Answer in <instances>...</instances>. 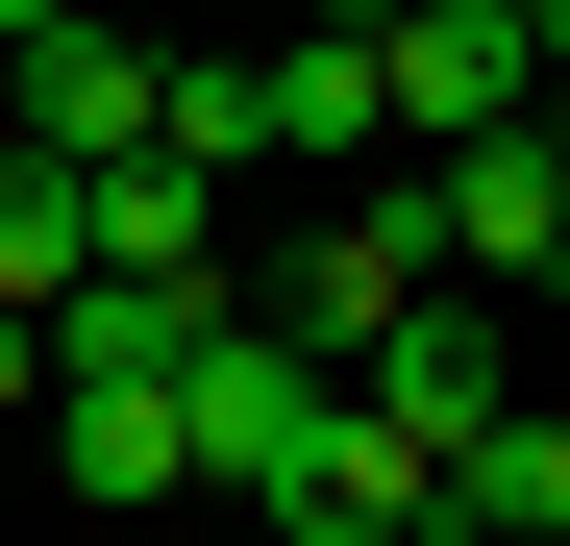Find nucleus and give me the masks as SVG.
Returning a JSON list of instances; mask_svg holds the SVG:
<instances>
[{
    "instance_id": "f03ea898",
    "label": "nucleus",
    "mask_w": 570,
    "mask_h": 546,
    "mask_svg": "<svg viewBox=\"0 0 570 546\" xmlns=\"http://www.w3.org/2000/svg\"><path fill=\"white\" fill-rule=\"evenodd\" d=\"M372 100H397L422 149H471V125L546 100V50H521V0H372Z\"/></svg>"
},
{
    "instance_id": "7ed1b4c3",
    "label": "nucleus",
    "mask_w": 570,
    "mask_h": 546,
    "mask_svg": "<svg viewBox=\"0 0 570 546\" xmlns=\"http://www.w3.org/2000/svg\"><path fill=\"white\" fill-rule=\"evenodd\" d=\"M497 398H521V373H497V323H471V299H397V323L347 348V422L397 447V472H446V447L497 422Z\"/></svg>"
},
{
    "instance_id": "423d86ee",
    "label": "nucleus",
    "mask_w": 570,
    "mask_h": 546,
    "mask_svg": "<svg viewBox=\"0 0 570 546\" xmlns=\"http://www.w3.org/2000/svg\"><path fill=\"white\" fill-rule=\"evenodd\" d=\"M397 299H446V224H422V174H397V199H347V224L298 248V299H273V323H298L323 373H347V348L397 323Z\"/></svg>"
},
{
    "instance_id": "f8f14e48",
    "label": "nucleus",
    "mask_w": 570,
    "mask_h": 546,
    "mask_svg": "<svg viewBox=\"0 0 570 546\" xmlns=\"http://www.w3.org/2000/svg\"><path fill=\"white\" fill-rule=\"evenodd\" d=\"M521 50H546V75H570V0H521Z\"/></svg>"
},
{
    "instance_id": "0eeeda50",
    "label": "nucleus",
    "mask_w": 570,
    "mask_h": 546,
    "mask_svg": "<svg viewBox=\"0 0 570 546\" xmlns=\"http://www.w3.org/2000/svg\"><path fill=\"white\" fill-rule=\"evenodd\" d=\"M422 224H446V273H546V248H570V174H546V125H471V149H422Z\"/></svg>"
},
{
    "instance_id": "9d476101",
    "label": "nucleus",
    "mask_w": 570,
    "mask_h": 546,
    "mask_svg": "<svg viewBox=\"0 0 570 546\" xmlns=\"http://www.w3.org/2000/svg\"><path fill=\"white\" fill-rule=\"evenodd\" d=\"M75 273H100V199H75L50 149H0V323H50Z\"/></svg>"
},
{
    "instance_id": "1a4fd4ad",
    "label": "nucleus",
    "mask_w": 570,
    "mask_h": 546,
    "mask_svg": "<svg viewBox=\"0 0 570 546\" xmlns=\"http://www.w3.org/2000/svg\"><path fill=\"white\" fill-rule=\"evenodd\" d=\"M446 521H471V546H570V422H546V398H497V422L446 447Z\"/></svg>"
},
{
    "instance_id": "39448f33",
    "label": "nucleus",
    "mask_w": 570,
    "mask_h": 546,
    "mask_svg": "<svg viewBox=\"0 0 570 546\" xmlns=\"http://www.w3.org/2000/svg\"><path fill=\"white\" fill-rule=\"evenodd\" d=\"M0 149H50V174H100V149H149V50L100 26V0L0 50Z\"/></svg>"
},
{
    "instance_id": "f257e3e1",
    "label": "nucleus",
    "mask_w": 570,
    "mask_h": 546,
    "mask_svg": "<svg viewBox=\"0 0 570 546\" xmlns=\"http://www.w3.org/2000/svg\"><path fill=\"white\" fill-rule=\"evenodd\" d=\"M174 472L248 497V521H347V373L298 323H199V373H174Z\"/></svg>"
},
{
    "instance_id": "ddd939ff",
    "label": "nucleus",
    "mask_w": 570,
    "mask_h": 546,
    "mask_svg": "<svg viewBox=\"0 0 570 546\" xmlns=\"http://www.w3.org/2000/svg\"><path fill=\"white\" fill-rule=\"evenodd\" d=\"M521 125H546V174H570V75H546V100H521Z\"/></svg>"
},
{
    "instance_id": "9b49d317",
    "label": "nucleus",
    "mask_w": 570,
    "mask_h": 546,
    "mask_svg": "<svg viewBox=\"0 0 570 546\" xmlns=\"http://www.w3.org/2000/svg\"><path fill=\"white\" fill-rule=\"evenodd\" d=\"M50 472L75 497H199L174 472V398H50Z\"/></svg>"
},
{
    "instance_id": "4468645a",
    "label": "nucleus",
    "mask_w": 570,
    "mask_h": 546,
    "mask_svg": "<svg viewBox=\"0 0 570 546\" xmlns=\"http://www.w3.org/2000/svg\"><path fill=\"white\" fill-rule=\"evenodd\" d=\"M26 26H75V0H0V50H26Z\"/></svg>"
},
{
    "instance_id": "6e6552de",
    "label": "nucleus",
    "mask_w": 570,
    "mask_h": 546,
    "mask_svg": "<svg viewBox=\"0 0 570 546\" xmlns=\"http://www.w3.org/2000/svg\"><path fill=\"white\" fill-rule=\"evenodd\" d=\"M248 125H273V174H347L372 125H397V100H372V26H298V50H248Z\"/></svg>"
},
{
    "instance_id": "2eb2a0df",
    "label": "nucleus",
    "mask_w": 570,
    "mask_h": 546,
    "mask_svg": "<svg viewBox=\"0 0 570 546\" xmlns=\"http://www.w3.org/2000/svg\"><path fill=\"white\" fill-rule=\"evenodd\" d=\"M248 546H347V521H248Z\"/></svg>"
},
{
    "instance_id": "20e7f679",
    "label": "nucleus",
    "mask_w": 570,
    "mask_h": 546,
    "mask_svg": "<svg viewBox=\"0 0 570 546\" xmlns=\"http://www.w3.org/2000/svg\"><path fill=\"white\" fill-rule=\"evenodd\" d=\"M199 323H248L224 248H199V273H75V299H50V398H174V373H199Z\"/></svg>"
}]
</instances>
